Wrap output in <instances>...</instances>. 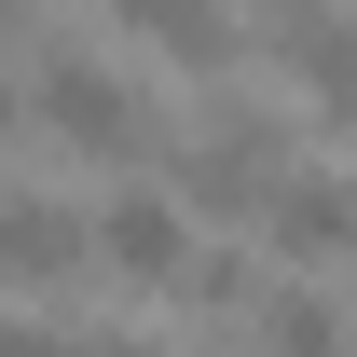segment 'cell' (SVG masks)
I'll list each match as a JSON object with an SVG mask.
<instances>
[{
    "instance_id": "cell-4",
    "label": "cell",
    "mask_w": 357,
    "mask_h": 357,
    "mask_svg": "<svg viewBox=\"0 0 357 357\" xmlns=\"http://www.w3.org/2000/svg\"><path fill=\"white\" fill-rule=\"evenodd\" d=\"M110 42L165 55V69H192V83L220 96V83H234V55H248V28H234V14H206V0H110Z\"/></svg>"
},
{
    "instance_id": "cell-1",
    "label": "cell",
    "mask_w": 357,
    "mask_h": 357,
    "mask_svg": "<svg viewBox=\"0 0 357 357\" xmlns=\"http://www.w3.org/2000/svg\"><path fill=\"white\" fill-rule=\"evenodd\" d=\"M192 110H206V124L165 151V192L192 206V220H261L275 178H289V110H275V96H248V83L192 96Z\"/></svg>"
},
{
    "instance_id": "cell-7",
    "label": "cell",
    "mask_w": 357,
    "mask_h": 357,
    "mask_svg": "<svg viewBox=\"0 0 357 357\" xmlns=\"http://www.w3.org/2000/svg\"><path fill=\"white\" fill-rule=\"evenodd\" d=\"M357 330H344V303L330 289H275L261 303V357H344Z\"/></svg>"
},
{
    "instance_id": "cell-3",
    "label": "cell",
    "mask_w": 357,
    "mask_h": 357,
    "mask_svg": "<svg viewBox=\"0 0 357 357\" xmlns=\"http://www.w3.org/2000/svg\"><path fill=\"white\" fill-rule=\"evenodd\" d=\"M0 261H14L28 303L69 289V275L96 261V206H69V192H42V178H14V192H0Z\"/></svg>"
},
{
    "instance_id": "cell-6",
    "label": "cell",
    "mask_w": 357,
    "mask_h": 357,
    "mask_svg": "<svg viewBox=\"0 0 357 357\" xmlns=\"http://www.w3.org/2000/svg\"><path fill=\"white\" fill-rule=\"evenodd\" d=\"M261 55H275V69H289V83H303L316 110L357 137V14H275V28H261Z\"/></svg>"
},
{
    "instance_id": "cell-2",
    "label": "cell",
    "mask_w": 357,
    "mask_h": 357,
    "mask_svg": "<svg viewBox=\"0 0 357 357\" xmlns=\"http://www.w3.org/2000/svg\"><path fill=\"white\" fill-rule=\"evenodd\" d=\"M96 261L110 275H137V289H192V261H206V248H192V206H178L165 178H110V192H96Z\"/></svg>"
},
{
    "instance_id": "cell-5",
    "label": "cell",
    "mask_w": 357,
    "mask_h": 357,
    "mask_svg": "<svg viewBox=\"0 0 357 357\" xmlns=\"http://www.w3.org/2000/svg\"><path fill=\"white\" fill-rule=\"evenodd\" d=\"M261 234H275V261H344L357 248V178L344 165H289L275 206H261Z\"/></svg>"
},
{
    "instance_id": "cell-8",
    "label": "cell",
    "mask_w": 357,
    "mask_h": 357,
    "mask_svg": "<svg viewBox=\"0 0 357 357\" xmlns=\"http://www.w3.org/2000/svg\"><path fill=\"white\" fill-rule=\"evenodd\" d=\"M178 303H192V316H261L275 289H261V261H248V248H206V261H192V289H178Z\"/></svg>"
}]
</instances>
